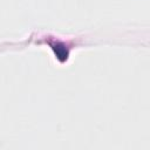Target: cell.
Segmentation results:
<instances>
[{
    "instance_id": "cell-1",
    "label": "cell",
    "mask_w": 150,
    "mask_h": 150,
    "mask_svg": "<svg viewBox=\"0 0 150 150\" xmlns=\"http://www.w3.org/2000/svg\"><path fill=\"white\" fill-rule=\"evenodd\" d=\"M54 48V50H55V54H56V56L60 59V60H66L67 59V56H68V52H67V49L63 47V46H54L53 47Z\"/></svg>"
}]
</instances>
